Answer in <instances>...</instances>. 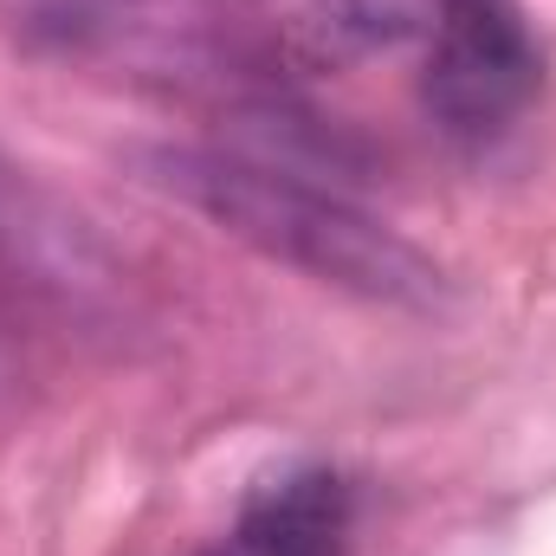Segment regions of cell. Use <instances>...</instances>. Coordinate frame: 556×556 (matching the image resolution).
I'll use <instances>...</instances> for the list:
<instances>
[{"label": "cell", "instance_id": "cell-1", "mask_svg": "<svg viewBox=\"0 0 556 556\" xmlns=\"http://www.w3.org/2000/svg\"><path fill=\"white\" fill-rule=\"evenodd\" d=\"M137 175L155 194L214 220L227 240L253 247L260 260H278V266L317 278V285H337L350 298L395 304V311H440L453 291L446 273L415 240H402L395 227H382L376 214L343 201L330 181L285 175V168L247 162L233 149L227 155L220 149H142Z\"/></svg>", "mask_w": 556, "mask_h": 556}, {"label": "cell", "instance_id": "cell-2", "mask_svg": "<svg viewBox=\"0 0 556 556\" xmlns=\"http://www.w3.org/2000/svg\"><path fill=\"white\" fill-rule=\"evenodd\" d=\"M544 85V52L518 0H433L427 33V111L453 137L505 130Z\"/></svg>", "mask_w": 556, "mask_h": 556}, {"label": "cell", "instance_id": "cell-3", "mask_svg": "<svg viewBox=\"0 0 556 556\" xmlns=\"http://www.w3.org/2000/svg\"><path fill=\"white\" fill-rule=\"evenodd\" d=\"M343 538H350V485L324 466H298L247 498L227 544L240 556H343Z\"/></svg>", "mask_w": 556, "mask_h": 556}, {"label": "cell", "instance_id": "cell-4", "mask_svg": "<svg viewBox=\"0 0 556 556\" xmlns=\"http://www.w3.org/2000/svg\"><path fill=\"white\" fill-rule=\"evenodd\" d=\"M433 33V0H311L285 26V52L304 72H343Z\"/></svg>", "mask_w": 556, "mask_h": 556}, {"label": "cell", "instance_id": "cell-5", "mask_svg": "<svg viewBox=\"0 0 556 556\" xmlns=\"http://www.w3.org/2000/svg\"><path fill=\"white\" fill-rule=\"evenodd\" d=\"M201 556H240V551L233 544H214V551H201Z\"/></svg>", "mask_w": 556, "mask_h": 556}]
</instances>
